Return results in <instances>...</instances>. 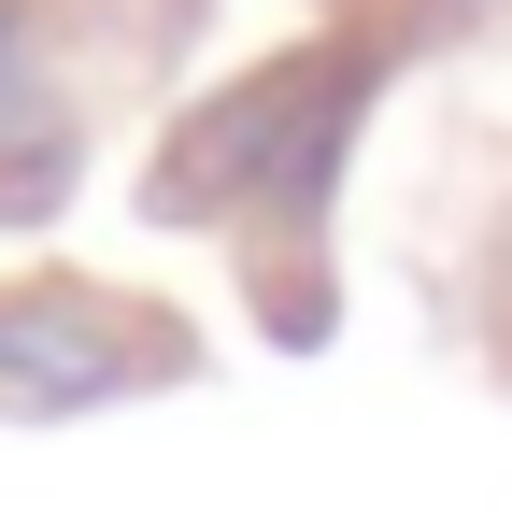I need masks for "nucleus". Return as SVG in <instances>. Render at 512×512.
<instances>
[{
  "mask_svg": "<svg viewBox=\"0 0 512 512\" xmlns=\"http://www.w3.org/2000/svg\"><path fill=\"white\" fill-rule=\"evenodd\" d=\"M0 384L15 399H100L128 370H114V328L86 299H0Z\"/></svg>",
  "mask_w": 512,
  "mask_h": 512,
  "instance_id": "nucleus-1",
  "label": "nucleus"
}]
</instances>
